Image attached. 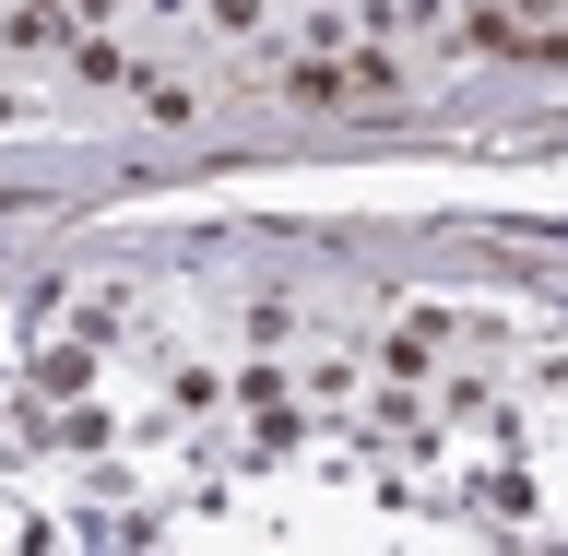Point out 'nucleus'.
Listing matches in <instances>:
<instances>
[{
	"instance_id": "4",
	"label": "nucleus",
	"mask_w": 568,
	"mask_h": 556,
	"mask_svg": "<svg viewBox=\"0 0 568 556\" xmlns=\"http://www.w3.org/2000/svg\"><path fill=\"white\" fill-rule=\"evenodd\" d=\"M166 12H178V0H166Z\"/></svg>"
},
{
	"instance_id": "2",
	"label": "nucleus",
	"mask_w": 568,
	"mask_h": 556,
	"mask_svg": "<svg viewBox=\"0 0 568 556\" xmlns=\"http://www.w3.org/2000/svg\"><path fill=\"white\" fill-rule=\"evenodd\" d=\"M71 71H83V83H131V60H119L106 36H83V48H71Z\"/></svg>"
},
{
	"instance_id": "1",
	"label": "nucleus",
	"mask_w": 568,
	"mask_h": 556,
	"mask_svg": "<svg viewBox=\"0 0 568 556\" xmlns=\"http://www.w3.org/2000/svg\"><path fill=\"white\" fill-rule=\"evenodd\" d=\"M284 95H296V107H344V71H332V60H296V83H284Z\"/></svg>"
},
{
	"instance_id": "3",
	"label": "nucleus",
	"mask_w": 568,
	"mask_h": 556,
	"mask_svg": "<svg viewBox=\"0 0 568 556\" xmlns=\"http://www.w3.org/2000/svg\"><path fill=\"white\" fill-rule=\"evenodd\" d=\"M60 12H71V0H12V36H24V48H48V36H60Z\"/></svg>"
}]
</instances>
